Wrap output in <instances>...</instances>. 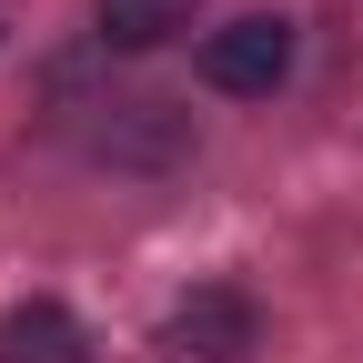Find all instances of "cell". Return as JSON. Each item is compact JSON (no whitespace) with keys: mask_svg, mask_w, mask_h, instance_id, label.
Instances as JSON below:
<instances>
[{"mask_svg":"<svg viewBox=\"0 0 363 363\" xmlns=\"http://www.w3.org/2000/svg\"><path fill=\"white\" fill-rule=\"evenodd\" d=\"M182 21H192V0H101V40L111 51H152V40H172Z\"/></svg>","mask_w":363,"mask_h":363,"instance_id":"cell-4","label":"cell"},{"mask_svg":"<svg viewBox=\"0 0 363 363\" xmlns=\"http://www.w3.org/2000/svg\"><path fill=\"white\" fill-rule=\"evenodd\" d=\"M91 333H81V313L61 303H11L0 313V363H81Z\"/></svg>","mask_w":363,"mask_h":363,"instance_id":"cell-3","label":"cell"},{"mask_svg":"<svg viewBox=\"0 0 363 363\" xmlns=\"http://www.w3.org/2000/svg\"><path fill=\"white\" fill-rule=\"evenodd\" d=\"M252 333H262V313H252L233 283H202V293L162 323V343H172L182 363H242V353H252Z\"/></svg>","mask_w":363,"mask_h":363,"instance_id":"cell-2","label":"cell"},{"mask_svg":"<svg viewBox=\"0 0 363 363\" xmlns=\"http://www.w3.org/2000/svg\"><path fill=\"white\" fill-rule=\"evenodd\" d=\"M283 71H293V21H283V11H242V21H222V30L202 40V81L233 91V101L283 91Z\"/></svg>","mask_w":363,"mask_h":363,"instance_id":"cell-1","label":"cell"}]
</instances>
